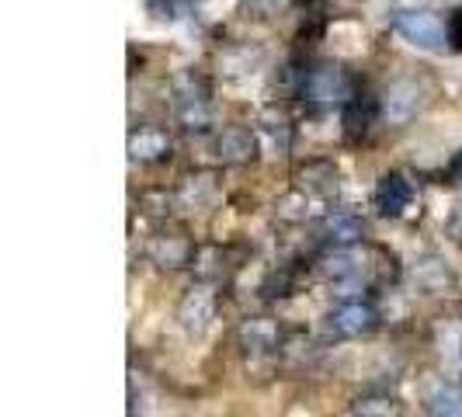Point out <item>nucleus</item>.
<instances>
[{
	"label": "nucleus",
	"instance_id": "obj_20",
	"mask_svg": "<svg viewBox=\"0 0 462 417\" xmlns=\"http://www.w3.org/2000/svg\"><path fill=\"white\" fill-rule=\"evenodd\" d=\"M254 4L261 7V11H278V7L285 4V0H254Z\"/></svg>",
	"mask_w": 462,
	"mask_h": 417
},
{
	"label": "nucleus",
	"instance_id": "obj_2",
	"mask_svg": "<svg viewBox=\"0 0 462 417\" xmlns=\"http://www.w3.org/2000/svg\"><path fill=\"white\" fill-rule=\"evenodd\" d=\"M379 327V310L372 300L351 296V300L334 302L324 313V334L334 341H351V338H365Z\"/></svg>",
	"mask_w": 462,
	"mask_h": 417
},
{
	"label": "nucleus",
	"instance_id": "obj_13",
	"mask_svg": "<svg viewBox=\"0 0 462 417\" xmlns=\"http://www.w3.org/2000/svg\"><path fill=\"white\" fill-rule=\"evenodd\" d=\"M379 116H383V112H379V105L372 101L369 94H355V97L345 105V133H347V139L369 136L372 122H375Z\"/></svg>",
	"mask_w": 462,
	"mask_h": 417
},
{
	"label": "nucleus",
	"instance_id": "obj_15",
	"mask_svg": "<svg viewBox=\"0 0 462 417\" xmlns=\"http://www.w3.org/2000/svg\"><path fill=\"white\" fill-rule=\"evenodd\" d=\"M351 417H400V400L390 396V394L372 390V394L355 396V403H351Z\"/></svg>",
	"mask_w": 462,
	"mask_h": 417
},
{
	"label": "nucleus",
	"instance_id": "obj_5",
	"mask_svg": "<svg viewBox=\"0 0 462 417\" xmlns=\"http://www.w3.org/2000/svg\"><path fill=\"white\" fill-rule=\"evenodd\" d=\"M420 105H424V94H420L417 80H411V77L393 80V84L383 91V97H379L383 122H390V125H403V122H411V118L420 112Z\"/></svg>",
	"mask_w": 462,
	"mask_h": 417
},
{
	"label": "nucleus",
	"instance_id": "obj_11",
	"mask_svg": "<svg viewBox=\"0 0 462 417\" xmlns=\"http://www.w3.org/2000/svg\"><path fill=\"white\" fill-rule=\"evenodd\" d=\"M424 407L431 417H462V383L456 379H435L424 390Z\"/></svg>",
	"mask_w": 462,
	"mask_h": 417
},
{
	"label": "nucleus",
	"instance_id": "obj_3",
	"mask_svg": "<svg viewBox=\"0 0 462 417\" xmlns=\"http://www.w3.org/2000/svg\"><path fill=\"white\" fill-rule=\"evenodd\" d=\"M300 94L313 105H347L355 97V80L341 63H320L302 73Z\"/></svg>",
	"mask_w": 462,
	"mask_h": 417
},
{
	"label": "nucleus",
	"instance_id": "obj_12",
	"mask_svg": "<svg viewBox=\"0 0 462 417\" xmlns=\"http://www.w3.org/2000/svg\"><path fill=\"white\" fill-rule=\"evenodd\" d=\"M278 341H282V330L268 317H251L240 324V345L247 355H268L278 348Z\"/></svg>",
	"mask_w": 462,
	"mask_h": 417
},
{
	"label": "nucleus",
	"instance_id": "obj_7",
	"mask_svg": "<svg viewBox=\"0 0 462 417\" xmlns=\"http://www.w3.org/2000/svg\"><path fill=\"white\" fill-rule=\"evenodd\" d=\"M320 272H324V278L330 285L351 289V285H358L362 275H365V255L358 247H330V255L324 257Z\"/></svg>",
	"mask_w": 462,
	"mask_h": 417
},
{
	"label": "nucleus",
	"instance_id": "obj_6",
	"mask_svg": "<svg viewBox=\"0 0 462 417\" xmlns=\"http://www.w3.org/2000/svg\"><path fill=\"white\" fill-rule=\"evenodd\" d=\"M414 202V185H411V178L407 174H400V171H390V174H383L379 181H375V191H372V206L379 216H386V219H400L407 208Z\"/></svg>",
	"mask_w": 462,
	"mask_h": 417
},
{
	"label": "nucleus",
	"instance_id": "obj_18",
	"mask_svg": "<svg viewBox=\"0 0 462 417\" xmlns=\"http://www.w3.org/2000/svg\"><path fill=\"white\" fill-rule=\"evenodd\" d=\"M448 42H452V49H462V11L448 18Z\"/></svg>",
	"mask_w": 462,
	"mask_h": 417
},
{
	"label": "nucleus",
	"instance_id": "obj_14",
	"mask_svg": "<svg viewBox=\"0 0 462 417\" xmlns=\"http://www.w3.org/2000/svg\"><path fill=\"white\" fill-rule=\"evenodd\" d=\"M171 153V139L163 136L161 129H139L129 136V157L139 163H153L163 161Z\"/></svg>",
	"mask_w": 462,
	"mask_h": 417
},
{
	"label": "nucleus",
	"instance_id": "obj_8",
	"mask_svg": "<svg viewBox=\"0 0 462 417\" xmlns=\"http://www.w3.org/2000/svg\"><path fill=\"white\" fill-rule=\"evenodd\" d=\"M216 317V292L212 285H191L185 292V300L178 306V320L188 334H202L208 327V320Z\"/></svg>",
	"mask_w": 462,
	"mask_h": 417
},
{
	"label": "nucleus",
	"instance_id": "obj_16",
	"mask_svg": "<svg viewBox=\"0 0 462 417\" xmlns=\"http://www.w3.org/2000/svg\"><path fill=\"white\" fill-rule=\"evenodd\" d=\"M191 255V247H188L181 236H161L157 244H153V257L161 261L163 268H181Z\"/></svg>",
	"mask_w": 462,
	"mask_h": 417
},
{
	"label": "nucleus",
	"instance_id": "obj_4",
	"mask_svg": "<svg viewBox=\"0 0 462 417\" xmlns=\"http://www.w3.org/2000/svg\"><path fill=\"white\" fill-rule=\"evenodd\" d=\"M174 116L188 133H206L212 125V97H208V88L195 73H185L174 84Z\"/></svg>",
	"mask_w": 462,
	"mask_h": 417
},
{
	"label": "nucleus",
	"instance_id": "obj_17",
	"mask_svg": "<svg viewBox=\"0 0 462 417\" xmlns=\"http://www.w3.org/2000/svg\"><path fill=\"white\" fill-rule=\"evenodd\" d=\"M445 178H448V185H462V150L452 153V161L445 163Z\"/></svg>",
	"mask_w": 462,
	"mask_h": 417
},
{
	"label": "nucleus",
	"instance_id": "obj_9",
	"mask_svg": "<svg viewBox=\"0 0 462 417\" xmlns=\"http://www.w3.org/2000/svg\"><path fill=\"white\" fill-rule=\"evenodd\" d=\"M320 236L330 247H355L365 236V223L355 212H330L320 223Z\"/></svg>",
	"mask_w": 462,
	"mask_h": 417
},
{
	"label": "nucleus",
	"instance_id": "obj_10",
	"mask_svg": "<svg viewBox=\"0 0 462 417\" xmlns=\"http://www.w3.org/2000/svg\"><path fill=\"white\" fill-rule=\"evenodd\" d=\"M257 150V139L251 129L244 125H226L219 136H216V157L223 163H244L251 161Z\"/></svg>",
	"mask_w": 462,
	"mask_h": 417
},
{
	"label": "nucleus",
	"instance_id": "obj_19",
	"mask_svg": "<svg viewBox=\"0 0 462 417\" xmlns=\"http://www.w3.org/2000/svg\"><path fill=\"white\" fill-rule=\"evenodd\" d=\"M448 233H452L456 240H462V202L456 206V212H452V219H448Z\"/></svg>",
	"mask_w": 462,
	"mask_h": 417
},
{
	"label": "nucleus",
	"instance_id": "obj_1",
	"mask_svg": "<svg viewBox=\"0 0 462 417\" xmlns=\"http://www.w3.org/2000/svg\"><path fill=\"white\" fill-rule=\"evenodd\" d=\"M393 32L403 42L424 49V52H445V49H452V42H448V22H441L439 14H431L424 7H403V11H396Z\"/></svg>",
	"mask_w": 462,
	"mask_h": 417
}]
</instances>
